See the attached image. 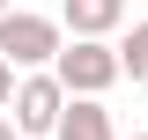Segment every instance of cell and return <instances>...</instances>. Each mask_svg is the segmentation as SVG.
Masks as SVG:
<instances>
[{"mask_svg":"<svg viewBox=\"0 0 148 140\" xmlns=\"http://www.w3.org/2000/svg\"><path fill=\"white\" fill-rule=\"evenodd\" d=\"M15 74H22V67H15L8 52H0V111H8V96H15Z\"/></svg>","mask_w":148,"mask_h":140,"instance_id":"52a82bcc","label":"cell"},{"mask_svg":"<svg viewBox=\"0 0 148 140\" xmlns=\"http://www.w3.org/2000/svg\"><path fill=\"white\" fill-rule=\"evenodd\" d=\"M52 74L67 81V96H104L111 81H126L119 44H111V37H67V44L52 52Z\"/></svg>","mask_w":148,"mask_h":140,"instance_id":"6da1fadb","label":"cell"},{"mask_svg":"<svg viewBox=\"0 0 148 140\" xmlns=\"http://www.w3.org/2000/svg\"><path fill=\"white\" fill-rule=\"evenodd\" d=\"M119 67H126L133 88H148V22H126L119 30Z\"/></svg>","mask_w":148,"mask_h":140,"instance_id":"8992f818","label":"cell"},{"mask_svg":"<svg viewBox=\"0 0 148 140\" xmlns=\"http://www.w3.org/2000/svg\"><path fill=\"white\" fill-rule=\"evenodd\" d=\"M52 140H119V125H111L104 96H67V111H59Z\"/></svg>","mask_w":148,"mask_h":140,"instance_id":"5b68a950","label":"cell"},{"mask_svg":"<svg viewBox=\"0 0 148 140\" xmlns=\"http://www.w3.org/2000/svg\"><path fill=\"white\" fill-rule=\"evenodd\" d=\"M8 7H15V0H0V15H8Z\"/></svg>","mask_w":148,"mask_h":140,"instance_id":"9c48e42d","label":"cell"},{"mask_svg":"<svg viewBox=\"0 0 148 140\" xmlns=\"http://www.w3.org/2000/svg\"><path fill=\"white\" fill-rule=\"evenodd\" d=\"M126 140H148V133H126Z\"/></svg>","mask_w":148,"mask_h":140,"instance_id":"30bf717a","label":"cell"},{"mask_svg":"<svg viewBox=\"0 0 148 140\" xmlns=\"http://www.w3.org/2000/svg\"><path fill=\"white\" fill-rule=\"evenodd\" d=\"M59 44H67V22L59 15H30V7H8L0 15V52L15 67H52Z\"/></svg>","mask_w":148,"mask_h":140,"instance_id":"3957f363","label":"cell"},{"mask_svg":"<svg viewBox=\"0 0 148 140\" xmlns=\"http://www.w3.org/2000/svg\"><path fill=\"white\" fill-rule=\"evenodd\" d=\"M0 140H22V133H15V118H8V111H0Z\"/></svg>","mask_w":148,"mask_h":140,"instance_id":"ba28073f","label":"cell"},{"mask_svg":"<svg viewBox=\"0 0 148 140\" xmlns=\"http://www.w3.org/2000/svg\"><path fill=\"white\" fill-rule=\"evenodd\" d=\"M59 111H67V81H59L52 67H22V74H15V96H8L15 133H22V140H52Z\"/></svg>","mask_w":148,"mask_h":140,"instance_id":"7a4b0ae2","label":"cell"},{"mask_svg":"<svg viewBox=\"0 0 148 140\" xmlns=\"http://www.w3.org/2000/svg\"><path fill=\"white\" fill-rule=\"evenodd\" d=\"M67 37H119L126 30V0H59Z\"/></svg>","mask_w":148,"mask_h":140,"instance_id":"277c9868","label":"cell"}]
</instances>
